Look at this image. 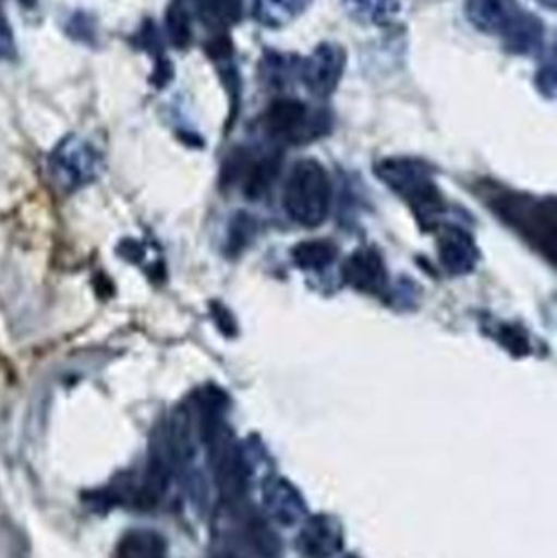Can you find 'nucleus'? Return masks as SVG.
Listing matches in <instances>:
<instances>
[{"label":"nucleus","mask_w":557,"mask_h":558,"mask_svg":"<svg viewBox=\"0 0 557 558\" xmlns=\"http://www.w3.org/2000/svg\"><path fill=\"white\" fill-rule=\"evenodd\" d=\"M467 15L474 28L502 39L512 54L536 56L545 49V25L519 0H467Z\"/></svg>","instance_id":"nucleus-1"},{"label":"nucleus","mask_w":557,"mask_h":558,"mask_svg":"<svg viewBox=\"0 0 557 558\" xmlns=\"http://www.w3.org/2000/svg\"><path fill=\"white\" fill-rule=\"evenodd\" d=\"M486 196L491 209L516 229L540 254L556 260L557 209L555 199H535L509 190H489Z\"/></svg>","instance_id":"nucleus-2"},{"label":"nucleus","mask_w":557,"mask_h":558,"mask_svg":"<svg viewBox=\"0 0 557 558\" xmlns=\"http://www.w3.org/2000/svg\"><path fill=\"white\" fill-rule=\"evenodd\" d=\"M330 205L332 185L327 170L317 160H300L284 183V211L296 225L314 229L326 221Z\"/></svg>","instance_id":"nucleus-3"},{"label":"nucleus","mask_w":557,"mask_h":558,"mask_svg":"<svg viewBox=\"0 0 557 558\" xmlns=\"http://www.w3.org/2000/svg\"><path fill=\"white\" fill-rule=\"evenodd\" d=\"M327 126L329 118L324 111L311 110L310 105L293 97L275 98L262 114L265 133L280 143H307L319 137Z\"/></svg>","instance_id":"nucleus-4"},{"label":"nucleus","mask_w":557,"mask_h":558,"mask_svg":"<svg viewBox=\"0 0 557 558\" xmlns=\"http://www.w3.org/2000/svg\"><path fill=\"white\" fill-rule=\"evenodd\" d=\"M49 167L59 189L74 192L97 180L104 169V159L87 141L68 136L52 150Z\"/></svg>","instance_id":"nucleus-5"},{"label":"nucleus","mask_w":557,"mask_h":558,"mask_svg":"<svg viewBox=\"0 0 557 558\" xmlns=\"http://www.w3.org/2000/svg\"><path fill=\"white\" fill-rule=\"evenodd\" d=\"M424 169V166L414 160H386L379 175L411 203L417 216L427 219V225H431L434 216L441 211L444 203L437 186L432 183Z\"/></svg>","instance_id":"nucleus-6"},{"label":"nucleus","mask_w":557,"mask_h":558,"mask_svg":"<svg viewBox=\"0 0 557 558\" xmlns=\"http://www.w3.org/2000/svg\"><path fill=\"white\" fill-rule=\"evenodd\" d=\"M347 68V51L339 43L324 41L298 61L296 77L314 97L327 98L337 90Z\"/></svg>","instance_id":"nucleus-7"},{"label":"nucleus","mask_w":557,"mask_h":558,"mask_svg":"<svg viewBox=\"0 0 557 558\" xmlns=\"http://www.w3.org/2000/svg\"><path fill=\"white\" fill-rule=\"evenodd\" d=\"M342 275L350 288L366 294H379L388 284L385 260L375 248L363 247L353 252L343 265Z\"/></svg>","instance_id":"nucleus-8"},{"label":"nucleus","mask_w":557,"mask_h":558,"mask_svg":"<svg viewBox=\"0 0 557 558\" xmlns=\"http://www.w3.org/2000/svg\"><path fill=\"white\" fill-rule=\"evenodd\" d=\"M438 251L445 267L455 275L468 274L473 270L477 252L467 232L458 228L445 229L438 241Z\"/></svg>","instance_id":"nucleus-9"},{"label":"nucleus","mask_w":557,"mask_h":558,"mask_svg":"<svg viewBox=\"0 0 557 558\" xmlns=\"http://www.w3.org/2000/svg\"><path fill=\"white\" fill-rule=\"evenodd\" d=\"M244 0H193V9L203 25L218 33H229L244 16Z\"/></svg>","instance_id":"nucleus-10"},{"label":"nucleus","mask_w":557,"mask_h":558,"mask_svg":"<svg viewBox=\"0 0 557 558\" xmlns=\"http://www.w3.org/2000/svg\"><path fill=\"white\" fill-rule=\"evenodd\" d=\"M347 15L360 25L388 26L401 12V0H340Z\"/></svg>","instance_id":"nucleus-11"},{"label":"nucleus","mask_w":557,"mask_h":558,"mask_svg":"<svg viewBox=\"0 0 557 558\" xmlns=\"http://www.w3.org/2000/svg\"><path fill=\"white\" fill-rule=\"evenodd\" d=\"M313 0H254L252 15L265 28H281L296 20Z\"/></svg>","instance_id":"nucleus-12"},{"label":"nucleus","mask_w":557,"mask_h":558,"mask_svg":"<svg viewBox=\"0 0 557 558\" xmlns=\"http://www.w3.org/2000/svg\"><path fill=\"white\" fill-rule=\"evenodd\" d=\"M291 258L301 270L320 271L334 264L337 258V247L326 239H313V241L294 245Z\"/></svg>","instance_id":"nucleus-13"},{"label":"nucleus","mask_w":557,"mask_h":558,"mask_svg":"<svg viewBox=\"0 0 557 558\" xmlns=\"http://www.w3.org/2000/svg\"><path fill=\"white\" fill-rule=\"evenodd\" d=\"M339 546V533L330 524L316 521L313 526H307L303 534V549L307 557L327 558L332 556Z\"/></svg>","instance_id":"nucleus-14"},{"label":"nucleus","mask_w":557,"mask_h":558,"mask_svg":"<svg viewBox=\"0 0 557 558\" xmlns=\"http://www.w3.org/2000/svg\"><path fill=\"white\" fill-rule=\"evenodd\" d=\"M167 29L175 48H186L192 41V16L183 0H173L167 13Z\"/></svg>","instance_id":"nucleus-15"},{"label":"nucleus","mask_w":557,"mask_h":558,"mask_svg":"<svg viewBox=\"0 0 557 558\" xmlns=\"http://www.w3.org/2000/svg\"><path fill=\"white\" fill-rule=\"evenodd\" d=\"M120 558H162V554L154 537L140 534V536H131L121 546Z\"/></svg>","instance_id":"nucleus-16"},{"label":"nucleus","mask_w":557,"mask_h":558,"mask_svg":"<svg viewBox=\"0 0 557 558\" xmlns=\"http://www.w3.org/2000/svg\"><path fill=\"white\" fill-rule=\"evenodd\" d=\"M556 62L555 52H549L548 59L545 58L542 68L536 72V84L540 90L545 92L546 95L553 97L556 92Z\"/></svg>","instance_id":"nucleus-17"},{"label":"nucleus","mask_w":557,"mask_h":558,"mask_svg":"<svg viewBox=\"0 0 557 558\" xmlns=\"http://www.w3.org/2000/svg\"><path fill=\"white\" fill-rule=\"evenodd\" d=\"M500 335H502V343L510 348V351H513V353L519 354V356L520 354L529 353V340H526L525 333H522L519 328L504 327Z\"/></svg>","instance_id":"nucleus-18"},{"label":"nucleus","mask_w":557,"mask_h":558,"mask_svg":"<svg viewBox=\"0 0 557 558\" xmlns=\"http://www.w3.org/2000/svg\"><path fill=\"white\" fill-rule=\"evenodd\" d=\"M13 52H15V46H13L12 33L5 23L0 22V59L10 58Z\"/></svg>","instance_id":"nucleus-19"},{"label":"nucleus","mask_w":557,"mask_h":558,"mask_svg":"<svg viewBox=\"0 0 557 558\" xmlns=\"http://www.w3.org/2000/svg\"><path fill=\"white\" fill-rule=\"evenodd\" d=\"M121 257L126 258L131 264H137L144 257L143 247L137 242L126 241L120 247Z\"/></svg>","instance_id":"nucleus-20"},{"label":"nucleus","mask_w":557,"mask_h":558,"mask_svg":"<svg viewBox=\"0 0 557 558\" xmlns=\"http://www.w3.org/2000/svg\"><path fill=\"white\" fill-rule=\"evenodd\" d=\"M20 3H23V5L28 7L29 9V7L35 5L36 0H20Z\"/></svg>","instance_id":"nucleus-21"}]
</instances>
